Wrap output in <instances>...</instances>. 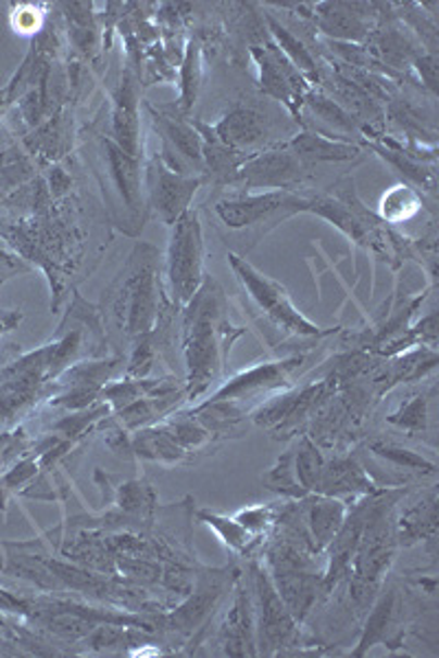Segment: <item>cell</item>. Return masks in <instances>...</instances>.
I'll list each match as a JSON object with an SVG mask.
<instances>
[{
	"instance_id": "6da1fadb",
	"label": "cell",
	"mask_w": 439,
	"mask_h": 658,
	"mask_svg": "<svg viewBox=\"0 0 439 658\" xmlns=\"http://www.w3.org/2000/svg\"><path fill=\"white\" fill-rule=\"evenodd\" d=\"M225 299L215 283H204L187 303L185 356L189 369V397L200 395L220 369L225 339Z\"/></svg>"
},
{
	"instance_id": "7a4b0ae2",
	"label": "cell",
	"mask_w": 439,
	"mask_h": 658,
	"mask_svg": "<svg viewBox=\"0 0 439 658\" xmlns=\"http://www.w3.org/2000/svg\"><path fill=\"white\" fill-rule=\"evenodd\" d=\"M156 260L152 246L139 244L110 290V312L128 337H148L156 322L161 290Z\"/></svg>"
},
{
	"instance_id": "3957f363",
	"label": "cell",
	"mask_w": 439,
	"mask_h": 658,
	"mask_svg": "<svg viewBox=\"0 0 439 658\" xmlns=\"http://www.w3.org/2000/svg\"><path fill=\"white\" fill-rule=\"evenodd\" d=\"M204 242L196 211H187L172 225L167 249V279L176 305H187L202 288Z\"/></svg>"
},
{
	"instance_id": "277c9868",
	"label": "cell",
	"mask_w": 439,
	"mask_h": 658,
	"mask_svg": "<svg viewBox=\"0 0 439 658\" xmlns=\"http://www.w3.org/2000/svg\"><path fill=\"white\" fill-rule=\"evenodd\" d=\"M229 262L240 279V283L244 286V290L249 292L251 301L258 305V309L271 320L275 322L284 332L290 334H299V337H318L321 327L310 322L290 301L288 292L284 286H279L277 281L264 277L262 273H258L251 264H247V260L238 257V255H229Z\"/></svg>"
},
{
	"instance_id": "5b68a950",
	"label": "cell",
	"mask_w": 439,
	"mask_h": 658,
	"mask_svg": "<svg viewBox=\"0 0 439 658\" xmlns=\"http://www.w3.org/2000/svg\"><path fill=\"white\" fill-rule=\"evenodd\" d=\"M253 608H255V636L258 654H275L288 647L297 634L294 617L273 584V578L253 567Z\"/></svg>"
},
{
	"instance_id": "8992f818",
	"label": "cell",
	"mask_w": 439,
	"mask_h": 658,
	"mask_svg": "<svg viewBox=\"0 0 439 658\" xmlns=\"http://www.w3.org/2000/svg\"><path fill=\"white\" fill-rule=\"evenodd\" d=\"M238 578L240 575L234 569H202L198 575H193V586L185 595L183 604L163 617L167 628L178 634H191L198 630L202 623H206L220 602L225 599Z\"/></svg>"
},
{
	"instance_id": "52a82bcc",
	"label": "cell",
	"mask_w": 439,
	"mask_h": 658,
	"mask_svg": "<svg viewBox=\"0 0 439 658\" xmlns=\"http://www.w3.org/2000/svg\"><path fill=\"white\" fill-rule=\"evenodd\" d=\"M310 200L294 195L292 191H266V193H247L229 198L215 204L217 217L229 229H253L264 223H271L277 215H292L297 211H308Z\"/></svg>"
},
{
	"instance_id": "ba28073f",
	"label": "cell",
	"mask_w": 439,
	"mask_h": 658,
	"mask_svg": "<svg viewBox=\"0 0 439 658\" xmlns=\"http://www.w3.org/2000/svg\"><path fill=\"white\" fill-rule=\"evenodd\" d=\"M310 176L308 165L292 152H266L260 156H249L244 165L236 172L231 182H238L247 189H271V191H290Z\"/></svg>"
},
{
	"instance_id": "9c48e42d",
	"label": "cell",
	"mask_w": 439,
	"mask_h": 658,
	"mask_svg": "<svg viewBox=\"0 0 439 658\" xmlns=\"http://www.w3.org/2000/svg\"><path fill=\"white\" fill-rule=\"evenodd\" d=\"M198 187L200 178L178 174L159 159L150 165V198L159 217L170 227L189 211L191 198Z\"/></svg>"
},
{
	"instance_id": "30bf717a",
	"label": "cell",
	"mask_w": 439,
	"mask_h": 658,
	"mask_svg": "<svg viewBox=\"0 0 439 658\" xmlns=\"http://www.w3.org/2000/svg\"><path fill=\"white\" fill-rule=\"evenodd\" d=\"M101 154H103L105 189L115 191L128 217L139 219V213L143 211V189H141V169L137 156L126 154L117 143L108 139L101 143Z\"/></svg>"
},
{
	"instance_id": "8fae6325",
	"label": "cell",
	"mask_w": 439,
	"mask_h": 658,
	"mask_svg": "<svg viewBox=\"0 0 439 658\" xmlns=\"http://www.w3.org/2000/svg\"><path fill=\"white\" fill-rule=\"evenodd\" d=\"M220 645H223V651L229 656L258 654L253 595H249V589L242 582H238L234 589L231 608L227 610L223 625H220Z\"/></svg>"
},
{
	"instance_id": "7c38bea8",
	"label": "cell",
	"mask_w": 439,
	"mask_h": 658,
	"mask_svg": "<svg viewBox=\"0 0 439 658\" xmlns=\"http://www.w3.org/2000/svg\"><path fill=\"white\" fill-rule=\"evenodd\" d=\"M213 132H215V141H220L236 152H242L262 141V137L266 132V124H264V117L258 115L255 110L236 107L223 122L215 124Z\"/></svg>"
},
{
	"instance_id": "4fadbf2b",
	"label": "cell",
	"mask_w": 439,
	"mask_h": 658,
	"mask_svg": "<svg viewBox=\"0 0 439 658\" xmlns=\"http://www.w3.org/2000/svg\"><path fill=\"white\" fill-rule=\"evenodd\" d=\"M297 360H286V363H275V365H266V367H258V369H251L242 376H238L236 380H231L225 389H220L211 402H229V400H242V397H249V395H255L264 389H271L279 382L286 380L288 371L294 367Z\"/></svg>"
},
{
	"instance_id": "5bb4252c",
	"label": "cell",
	"mask_w": 439,
	"mask_h": 658,
	"mask_svg": "<svg viewBox=\"0 0 439 658\" xmlns=\"http://www.w3.org/2000/svg\"><path fill=\"white\" fill-rule=\"evenodd\" d=\"M253 55L260 62V73H262V86L268 94L290 103L292 94H299L301 88V77L299 73L288 64L286 55L279 53V49L271 47L268 53L253 51Z\"/></svg>"
},
{
	"instance_id": "9a60e30c",
	"label": "cell",
	"mask_w": 439,
	"mask_h": 658,
	"mask_svg": "<svg viewBox=\"0 0 439 658\" xmlns=\"http://www.w3.org/2000/svg\"><path fill=\"white\" fill-rule=\"evenodd\" d=\"M305 520L314 542V552H323L335 540L346 520V505L335 498L312 501L305 511Z\"/></svg>"
},
{
	"instance_id": "2e32d148",
	"label": "cell",
	"mask_w": 439,
	"mask_h": 658,
	"mask_svg": "<svg viewBox=\"0 0 439 658\" xmlns=\"http://www.w3.org/2000/svg\"><path fill=\"white\" fill-rule=\"evenodd\" d=\"M290 152L299 156L305 165H310V163L352 161L359 154V148L352 143L325 139L316 135H299L290 141Z\"/></svg>"
},
{
	"instance_id": "e0dca14e",
	"label": "cell",
	"mask_w": 439,
	"mask_h": 658,
	"mask_svg": "<svg viewBox=\"0 0 439 658\" xmlns=\"http://www.w3.org/2000/svg\"><path fill=\"white\" fill-rule=\"evenodd\" d=\"M156 124L165 139V152H178L180 165L183 161H187L193 167H202V139L191 126H187L183 119L165 115L156 117Z\"/></svg>"
},
{
	"instance_id": "ac0fdd59",
	"label": "cell",
	"mask_w": 439,
	"mask_h": 658,
	"mask_svg": "<svg viewBox=\"0 0 439 658\" xmlns=\"http://www.w3.org/2000/svg\"><path fill=\"white\" fill-rule=\"evenodd\" d=\"M314 490H321L327 496H339V494H350V492H365V490H369V483L356 464L337 461L333 466L321 468Z\"/></svg>"
},
{
	"instance_id": "d6986e66",
	"label": "cell",
	"mask_w": 439,
	"mask_h": 658,
	"mask_svg": "<svg viewBox=\"0 0 439 658\" xmlns=\"http://www.w3.org/2000/svg\"><path fill=\"white\" fill-rule=\"evenodd\" d=\"M400 597H398V591L391 589L389 593H385L380 597V602L376 604L369 621H367V628L363 632V638H361V647L354 651L356 656L365 654L374 643L378 641H389V632L398 625V612H400Z\"/></svg>"
},
{
	"instance_id": "ffe728a7",
	"label": "cell",
	"mask_w": 439,
	"mask_h": 658,
	"mask_svg": "<svg viewBox=\"0 0 439 658\" xmlns=\"http://www.w3.org/2000/svg\"><path fill=\"white\" fill-rule=\"evenodd\" d=\"M200 520L206 522L220 535V540H223L229 548H234V552H238V554L251 552V546L258 542V535L247 531L236 518L200 511Z\"/></svg>"
},
{
	"instance_id": "44dd1931",
	"label": "cell",
	"mask_w": 439,
	"mask_h": 658,
	"mask_svg": "<svg viewBox=\"0 0 439 658\" xmlns=\"http://www.w3.org/2000/svg\"><path fill=\"white\" fill-rule=\"evenodd\" d=\"M419 211V198L406 185H398L387 191L380 200V213L391 225H400L411 219Z\"/></svg>"
},
{
	"instance_id": "7402d4cb",
	"label": "cell",
	"mask_w": 439,
	"mask_h": 658,
	"mask_svg": "<svg viewBox=\"0 0 439 658\" xmlns=\"http://www.w3.org/2000/svg\"><path fill=\"white\" fill-rule=\"evenodd\" d=\"M335 12H327L323 18V29L333 36H341V38H361L363 36V25L361 21L350 14V12H339V5L333 8Z\"/></svg>"
},
{
	"instance_id": "603a6c76",
	"label": "cell",
	"mask_w": 439,
	"mask_h": 658,
	"mask_svg": "<svg viewBox=\"0 0 439 658\" xmlns=\"http://www.w3.org/2000/svg\"><path fill=\"white\" fill-rule=\"evenodd\" d=\"M198 86H200V55H198V47L191 45L187 51V60L183 66V107H191L198 94Z\"/></svg>"
},
{
	"instance_id": "cb8c5ba5",
	"label": "cell",
	"mask_w": 439,
	"mask_h": 658,
	"mask_svg": "<svg viewBox=\"0 0 439 658\" xmlns=\"http://www.w3.org/2000/svg\"><path fill=\"white\" fill-rule=\"evenodd\" d=\"M273 31L279 38V42H281V49H284L281 53H286L297 68L301 66L303 71H314V64H312V58L308 55V51L286 29H281L277 23H273Z\"/></svg>"
},
{
	"instance_id": "d4e9b609",
	"label": "cell",
	"mask_w": 439,
	"mask_h": 658,
	"mask_svg": "<svg viewBox=\"0 0 439 658\" xmlns=\"http://www.w3.org/2000/svg\"><path fill=\"white\" fill-rule=\"evenodd\" d=\"M154 503L152 490L148 485L141 483H130L122 490V507L126 511H137V514H146Z\"/></svg>"
},
{
	"instance_id": "484cf974",
	"label": "cell",
	"mask_w": 439,
	"mask_h": 658,
	"mask_svg": "<svg viewBox=\"0 0 439 658\" xmlns=\"http://www.w3.org/2000/svg\"><path fill=\"white\" fill-rule=\"evenodd\" d=\"M391 421L398 423V426H404V428H424V423H426V404H424V397H415L398 415H393Z\"/></svg>"
},
{
	"instance_id": "4316f807",
	"label": "cell",
	"mask_w": 439,
	"mask_h": 658,
	"mask_svg": "<svg viewBox=\"0 0 439 658\" xmlns=\"http://www.w3.org/2000/svg\"><path fill=\"white\" fill-rule=\"evenodd\" d=\"M143 341L137 345L135 354H133V363H130V369L128 374L130 376H146L150 369H152V345L146 341V337H141Z\"/></svg>"
},
{
	"instance_id": "83f0119b",
	"label": "cell",
	"mask_w": 439,
	"mask_h": 658,
	"mask_svg": "<svg viewBox=\"0 0 439 658\" xmlns=\"http://www.w3.org/2000/svg\"><path fill=\"white\" fill-rule=\"evenodd\" d=\"M0 332H3V327H0Z\"/></svg>"
}]
</instances>
